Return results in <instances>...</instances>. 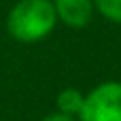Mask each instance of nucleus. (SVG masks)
I'll return each mask as SVG.
<instances>
[{
  "label": "nucleus",
  "mask_w": 121,
  "mask_h": 121,
  "mask_svg": "<svg viewBox=\"0 0 121 121\" xmlns=\"http://www.w3.org/2000/svg\"><path fill=\"white\" fill-rule=\"evenodd\" d=\"M51 2L55 9L57 21L74 30L85 28L96 13L94 0H51Z\"/></svg>",
  "instance_id": "3"
},
{
  "label": "nucleus",
  "mask_w": 121,
  "mask_h": 121,
  "mask_svg": "<svg viewBox=\"0 0 121 121\" xmlns=\"http://www.w3.org/2000/svg\"><path fill=\"white\" fill-rule=\"evenodd\" d=\"M79 121H121V81L96 85L83 102Z\"/></svg>",
  "instance_id": "2"
},
{
  "label": "nucleus",
  "mask_w": 121,
  "mask_h": 121,
  "mask_svg": "<svg viewBox=\"0 0 121 121\" xmlns=\"http://www.w3.org/2000/svg\"><path fill=\"white\" fill-rule=\"evenodd\" d=\"M57 23L51 0H19L6 15V32L19 43L47 38Z\"/></svg>",
  "instance_id": "1"
},
{
  "label": "nucleus",
  "mask_w": 121,
  "mask_h": 121,
  "mask_svg": "<svg viewBox=\"0 0 121 121\" xmlns=\"http://www.w3.org/2000/svg\"><path fill=\"white\" fill-rule=\"evenodd\" d=\"M94 6L104 19L121 23V0H94Z\"/></svg>",
  "instance_id": "5"
},
{
  "label": "nucleus",
  "mask_w": 121,
  "mask_h": 121,
  "mask_svg": "<svg viewBox=\"0 0 121 121\" xmlns=\"http://www.w3.org/2000/svg\"><path fill=\"white\" fill-rule=\"evenodd\" d=\"M83 102H85V94H81L74 87H68V89H62L57 96V111L70 117H79Z\"/></svg>",
  "instance_id": "4"
},
{
  "label": "nucleus",
  "mask_w": 121,
  "mask_h": 121,
  "mask_svg": "<svg viewBox=\"0 0 121 121\" xmlns=\"http://www.w3.org/2000/svg\"><path fill=\"white\" fill-rule=\"evenodd\" d=\"M40 121H79V119H77V117H70V115H64V113H60V111H55V113L43 117Z\"/></svg>",
  "instance_id": "6"
}]
</instances>
